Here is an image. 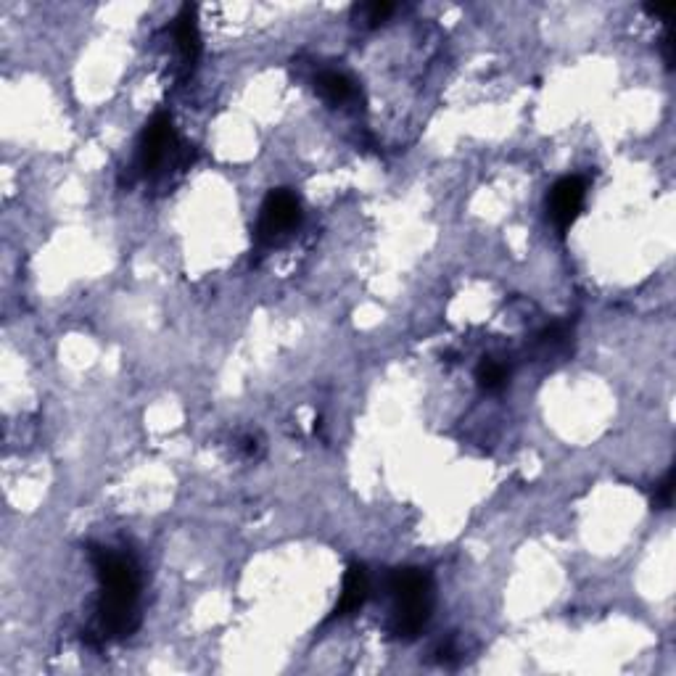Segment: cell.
Segmentation results:
<instances>
[{
	"label": "cell",
	"instance_id": "obj_1",
	"mask_svg": "<svg viewBox=\"0 0 676 676\" xmlns=\"http://www.w3.org/2000/svg\"><path fill=\"white\" fill-rule=\"evenodd\" d=\"M90 560H93L98 584H101L98 616H101L103 637H127V634H133L140 621V576L135 560L130 555L111 550V547H93Z\"/></svg>",
	"mask_w": 676,
	"mask_h": 676
},
{
	"label": "cell",
	"instance_id": "obj_2",
	"mask_svg": "<svg viewBox=\"0 0 676 676\" xmlns=\"http://www.w3.org/2000/svg\"><path fill=\"white\" fill-rule=\"evenodd\" d=\"M391 632L402 640H415L434 610V581L423 568H397L389 576Z\"/></svg>",
	"mask_w": 676,
	"mask_h": 676
},
{
	"label": "cell",
	"instance_id": "obj_3",
	"mask_svg": "<svg viewBox=\"0 0 676 676\" xmlns=\"http://www.w3.org/2000/svg\"><path fill=\"white\" fill-rule=\"evenodd\" d=\"M299 222H302V204L294 193L286 191V188L270 191L265 204H262V212H259V243H275L280 238H286L291 230L299 228Z\"/></svg>",
	"mask_w": 676,
	"mask_h": 676
},
{
	"label": "cell",
	"instance_id": "obj_4",
	"mask_svg": "<svg viewBox=\"0 0 676 676\" xmlns=\"http://www.w3.org/2000/svg\"><path fill=\"white\" fill-rule=\"evenodd\" d=\"M177 135L172 127V117L167 111L154 114V119L143 127V135L138 140V167L143 175H154L164 167L167 156L175 151Z\"/></svg>",
	"mask_w": 676,
	"mask_h": 676
},
{
	"label": "cell",
	"instance_id": "obj_5",
	"mask_svg": "<svg viewBox=\"0 0 676 676\" xmlns=\"http://www.w3.org/2000/svg\"><path fill=\"white\" fill-rule=\"evenodd\" d=\"M584 196H587V183L581 177H563L552 185L550 196H547V214L560 236H566L581 214Z\"/></svg>",
	"mask_w": 676,
	"mask_h": 676
},
{
	"label": "cell",
	"instance_id": "obj_6",
	"mask_svg": "<svg viewBox=\"0 0 676 676\" xmlns=\"http://www.w3.org/2000/svg\"><path fill=\"white\" fill-rule=\"evenodd\" d=\"M368 595H370L368 571H365V566H360V563H352L344 576V587H341V597H338L336 608H333L331 621H338V618H346L352 616V613H357V610L365 605Z\"/></svg>",
	"mask_w": 676,
	"mask_h": 676
},
{
	"label": "cell",
	"instance_id": "obj_7",
	"mask_svg": "<svg viewBox=\"0 0 676 676\" xmlns=\"http://www.w3.org/2000/svg\"><path fill=\"white\" fill-rule=\"evenodd\" d=\"M175 43L180 51L185 67H191L199 61L201 53V32L199 19H196V6H183L175 19Z\"/></svg>",
	"mask_w": 676,
	"mask_h": 676
},
{
	"label": "cell",
	"instance_id": "obj_8",
	"mask_svg": "<svg viewBox=\"0 0 676 676\" xmlns=\"http://www.w3.org/2000/svg\"><path fill=\"white\" fill-rule=\"evenodd\" d=\"M315 88H317V93H320V96H323L328 103H333V106L346 103L354 93L352 80L341 72H323L315 80Z\"/></svg>",
	"mask_w": 676,
	"mask_h": 676
},
{
	"label": "cell",
	"instance_id": "obj_9",
	"mask_svg": "<svg viewBox=\"0 0 676 676\" xmlns=\"http://www.w3.org/2000/svg\"><path fill=\"white\" fill-rule=\"evenodd\" d=\"M476 381L484 391H502L507 386V381H510V370L500 360L484 357L481 365L476 368Z\"/></svg>",
	"mask_w": 676,
	"mask_h": 676
},
{
	"label": "cell",
	"instance_id": "obj_10",
	"mask_svg": "<svg viewBox=\"0 0 676 676\" xmlns=\"http://www.w3.org/2000/svg\"><path fill=\"white\" fill-rule=\"evenodd\" d=\"M394 14V3H386V0H373V3H360L354 6V19L362 22L365 27H378L389 16Z\"/></svg>",
	"mask_w": 676,
	"mask_h": 676
},
{
	"label": "cell",
	"instance_id": "obj_11",
	"mask_svg": "<svg viewBox=\"0 0 676 676\" xmlns=\"http://www.w3.org/2000/svg\"><path fill=\"white\" fill-rule=\"evenodd\" d=\"M671 502H674V471L663 476V481L655 486L653 494V507H658V510H669Z\"/></svg>",
	"mask_w": 676,
	"mask_h": 676
},
{
	"label": "cell",
	"instance_id": "obj_12",
	"mask_svg": "<svg viewBox=\"0 0 676 676\" xmlns=\"http://www.w3.org/2000/svg\"><path fill=\"white\" fill-rule=\"evenodd\" d=\"M645 11L650 16H658V19H669V16H671V6H666V8H661V6H645Z\"/></svg>",
	"mask_w": 676,
	"mask_h": 676
},
{
	"label": "cell",
	"instance_id": "obj_13",
	"mask_svg": "<svg viewBox=\"0 0 676 676\" xmlns=\"http://www.w3.org/2000/svg\"><path fill=\"white\" fill-rule=\"evenodd\" d=\"M661 48H663V56H666V64H674V56H671V37L669 35H663V40H661Z\"/></svg>",
	"mask_w": 676,
	"mask_h": 676
}]
</instances>
